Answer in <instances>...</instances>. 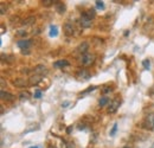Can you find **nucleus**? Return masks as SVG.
I'll return each instance as SVG.
<instances>
[{
	"label": "nucleus",
	"mask_w": 154,
	"mask_h": 148,
	"mask_svg": "<svg viewBox=\"0 0 154 148\" xmlns=\"http://www.w3.org/2000/svg\"><path fill=\"white\" fill-rule=\"evenodd\" d=\"M95 55L94 54H85V55L81 56V58H79V63L83 65V66H90L91 64H94V62H95Z\"/></svg>",
	"instance_id": "nucleus-1"
},
{
	"label": "nucleus",
	"mask_w": 154,
	"mask_h": 148,
	"mask_svg": "<svg viewBox=\"0 0 154 148\" xmlns=\"http://www.w3.org/2000/svg\"><path fill=\"white\" fill-rule=\"evenodd\" d=\"M78 23H79V25L83 27V29H88V27H90L91 26V24H93V21H91V19L88 18L84 13L79 17V19H78Z\"/></svg>",
	"instance_id": "nucleus-2"
},
{
	"label": "nucleus",
	"mask_w": 154,
	"mask_h": 148,
	"mask_svg": "<svg viewBox=\"0 0 154 148\" xmlns=\"http://www.w3.org/2000/svg\"><path fill=\"white\" fill-rule=\"evenodd\" d=\"M63 30H64V33H65L66 36H72V35H75V26H74V24H72L71 21H66V23L64 24V26H63Z\"/></svg>",
	"instance_id": "nucleus-3"
},
{
	"label": "nucleus",
	"mask_w": 154,
	"mask_h": 148,
	"mask_svg": "<svg viewBox=\"0 0 154 148\" xmlns=\"http://www.w3.org/2000/svg\"><path fill=\"white\" fill-rule=\"evenodd\" d=\"M91 77V75H90V72L87 70V69H81V70H78L76 74V78H78L79 81H88L89 78Z\"/></svg>",
	"instance_id": "nucleus-4"
},
{
	"label": "nucleus",
	"mask_w": 154,
	"mask_h": 148,
	"mask_svg": "<svg viewBox=\"0 0 154 148\" xmlns=\"http://www.w3.org/2000/svg\"><path fill=\"white\" fill-rule=\"evenodd\" d=\"M120 104H121V101H120L119 98L113 100V101L110 102L109 107H108V114H114V113H116L117 109H119V107H120Z\"/></svg>",
	"instance_id": "nucleus-5"
},
{
	"label": "nucleus",
	"mask_w": 154,
	"mask_h": 148,
	"mask_svg": "<svg viewBox=\"0 0 154 148\" xmlns=\"http://www.w3.org/2000/svg\"><path fill=\"white\" fill-rule=\"evenodd\" d=\"M88 50H89V44H88V42H82V43L76 48V52L77 54H81V56L88 54Z\"/></svg>",
	"instance_id": "nucleus-6"
},
{
	"label": "nucleus",
	"mask_w": 154,
	"mask_h": 148,
	"mask_svg": "<svg viewBox=\"0 0 154 148\" xmlns=\"http://www.w3.org/2000/svg\"><path fill=\"white\" fill-rule=\"evenodd\" d=\"M12 84H13L14 87H17V88H24V87H27L30 83H29V81L25 79V78H16V79L12 81Z\"/></svg>",
	"instance_id": "nucleus-7"
},
{
	"label": "nucleus",
	"mask_w": 154,
	"mask_h": 148,
	"mask_svg": "<svg viewBox=\"0 0 154 148\" xmlns=\"http://www.w3.org/2000/svg\"><path fill=\"white\" fill-rule=\"evenodd\" d=\"M17 46L20 48L21 50H27L31 46V40L30 39H21L17 42Z\"/></svg>",
	"instance_id": "nucleus-8"
},
{
	"label": "nucleus",
	"mask_w": 154,
	"mask_h": 148,
	"mask_svg": "<svg viewBox=\"0 0 154 148\" xmlns=\"http://www.w3.org/2000/svg\"><path fill=\"white\" fill-rule=\"evenodd\" d=\"M33 72H35V75L44 76V75L48 74V69H46V66H45V65H42V64H39V65H37V66L33 69Z\"/></svg>",
	"instance_id": "nucleus-9"
},
{
	"label": "nucleus",
	"mask_w": 154,
	"mask_h": 148,
	"mask_svg": "<svg viewBox=\"0 0 154 148\" xmlns=\"http://www.w3.org/2000/svg\"><path fill=\"white\" fill-rule=\"evenodd\" d=\"M0 96H1V100H2V101H6V102H11V101L14 100V95L7 93V91H5V90H1Z\"/></svg>",
	"instance_id": "nucleus-10"
},
{
	"label": "nucleus",
	"mask_w": 154,
	"mask_h": 148,
	"mask_svg": "<svg viewBox=\"0 0 154 148\" xmlns=\"http://www.w3.org/2000/svg\"><path fill=\"white\" fill-rule=\"evenodd\" d=\"M145 127L149 128V129H153L154 128V113L147 116V119L145 121Z\"/></svg>",
	"instance_id": "nucleus-11"
},
{
	"label": "nucleus",
	"mask_w": 154,
	"mask_h": 148,
	"mask_svg": "<svg viewBox=\"0 0 154 148\" xmlns=\"http://www.w3.org/2000/svg\"><path fill=\"white\" fill-rule=\"evenodd\" d=\"M65 66H69V62L66 59H60V60H57L54 63V68H56V69H63Z\"/></svg>",
	"instance_id": "nucleus-12"
},
{
	"label": "nucleus",
	"mask_w": 154,
	"mask_h": 148,
	"mask_svg": "<svg viewBox=\"0 0 154 148\" xmlns=\"http://www.w3.org/2000/svg\"><path fill=\"white\" fill-rule=\"evenodd\" d=\"M42 77L43 76H39V75H32L30 78H29V83L31 85H37L39 82L42 81Z\"/></svg>",
	"instance_id": "nucleus-13"
},
{
	"label": "nucleus",
	"mask_w": 154,
	"mask_h": 148,
	"mask_svg": "<svg viewBox=\"0 0 154 148\" xmlns=\"http://www.w3.org/2000/svg\"><path fill=\"white\" fill-rule=\"evenodd\" d=\"M65 5L62 2V1H57L56 2V11H57L59 14H62V13H64L65 12Z\"/></svg>",
	"instance_id": "nucleus-14"
},
{
	"label": "nucleus",
	"mask_w": 154,
	"mask_h": 148,
	"mask_svg": "<svg viewBox=\"0 0 154 148\" xmlns=\"http://www.w3.org/2000/svg\"><path fill=\"white\" fill-rule=\"evenodd\" d=\"M88 18H90L91 20L96 17V12H95V10L94 8H89V10H87L85 12H83Z\"/></svg>",
	"instance_id": "nucleus-15"
},
{
	"label": "nucleus",
	"mask_w": 154,
	"mask_h": 148,
	"mask_svg": "<svg viewBox=\"0 0 154 148\" xmlns=\"http://www.w3.org/2000/svg\"><path fill=\"white\" fill-rule=\"evenodd\" d=\"M108 103H109V98H108L107 96H102V97L98 100V106H100V107H106Z\"/></svg>",
	"instance_id": "nucleus-16"
},
{
	"label": "nucleus",
	"mask_w": 154,
	"mask_h": 148,
	"mask_svg": "<svg viewBox=\"0 0 154 148\" xmlns=\"http://www.w3.org/2000/svg\"><path fill=\"white\" fill-rule=\"evenodd\" d=\"M57 35H58L57 26L51 25V26H50V37H57Z\"/></svg>",
	"instance_id": "nucleus-17"
},
{
	"label": "nucleus",
	"mask_w": 154,
	"mask_h": 148,
	"mask_svg": "<svg viewBox=\"0 0 154 148\" xmlns=\"http://www.w3.org/2000/svg\"><path fill=\"white\" fill-rule=\"evenodd\" d=\"M30 96H31V94L29 93V91H21V93L19 94L20 100H29Z\"/></svg>",
	"instance_id": "nucleus-18"
},
{
	"label": "nucleus",
	"mask_w": 154,
	"mask_h": 148,
	"mask_svg": "<svg viewBox=\"0 0 154 148\" xmlns=\"http://www.w3.org/2000/svg\"><path fill=\"white\" fill-rule=\"evenodd\" d=\"M35 21H36V18H35V17H30V18L25 19V20L23 21V24H24V25H32Z\"/></svg>",
	"instance_id": "nucleus-19"
},
{
	"label": "nucleus",
	"mask_w": 154,
	"mask_h": 148,
	"mask_svg": "<svg viewBox=\"0 0 154 148\" xmlns=\"http://www.w3.org/2000/svg\"><path fill=\"white\" fill-rule=\"evenodd\" d=\"M42 2H43L44 6H50V5H52L54 2H57V1H54V0H43Z\"/></svg>",
	"instance_id": "nucleus-20"
},
{
	"label": "nucleus",
	"mask_w": 154,
	"mask_h": 148,
	"mask_svg": "<svg viewBox=\"0 0 154 148\" xmlns=\"http://www.w3.org/2000/svg\"><path fill=\"white\" fill-rule=\"evenodd\" d=\"M142 65H143V68H145V69H147V70H148V69H149V66H151V63H149V60H148V59H145V60L142 62Z\"/></svg>",
	"instance_id": "nucleus-21"
},
{
	"label": "nucleus",
	"mask_w": 154,
	"mask_h": 148,
	"mask_svg": "<svg viewBox=\"0 0 154 148\" xmlns=\"http://www.w3.org/2000/svg\"><path fill=\"white\" fill-rule=\"evenodd\" d=\"M95 4H96L97 8H101V10H103V8H104V4H103V1L97 0V1H95Z\"/></svg>",
	"instance_id": "nucleus-22"
},
{
	"label": "nucleus",
	"mask_w": 154,
	"mask_h": 148,
	"mask_svg": "<svg viewBox=\"0 0 154 148\" xmlns=\"http://www.w3.org/2000/svg\"><path fill=\"white\" fill-rule=\"evenodd\" d=\"M116 129H117V125H114V126H113V129L110 130V135H112V136H114V135H115V133H116Z\"/></svg>",
	"instance_id": "nucleus-23"
},
{
	"label": "nucleus",
	"mask_w": 154,
	"mask_h": 148,
	"mask_svg": "<svg viewBox=\"0 0 154 148\" xmlns=\"http://www.w3.org/2000/svg\"><path fill=\"white\" fill-rule=\"evenodd\" d=\"M95 89H96V87H95V85H91V87H89V89L84 90L83 94H87V93H89V91H93V90H95Z\"/></svg>",
	"instance_id": "nucleus-24"
},
{
	"label": "nucleus",
	"mask_w": 154,
	"mask_h": 148,
	"mask_svg": "<svg viewBox=\"0 0 154 148\" xmlns=\"http://www.w3.org/2000/svg\"><path fill=\"white\" fill-rule=\"evenodd\" d=\"M112 90H113V89H112V88H109V87H104V88H103V89H102V91H103V93H104V94H107V93H110V91H112Z\"/></svg>",
	"instance_id": "nucleus-25"
},
{
	"label": "nucleus",
	"mask_w": 154,
	"mask_h": 148,
	"mask_svg": "<svg viewBox=\"0 0 154 148\" xmlns=\"http://www.w3.org/2000/svg\"><path fill=\"white\" fill-rule=\"evenodd\" d=\"M17 35H18V36H26V31H24V30H19V31L17 32Z\"/></svg>",
	"instance_id": "nucleus-26"
},
{
	"label": "nucleus",
	"mask_w": 154,
	"mask_h": 148,
	"mask_svg": "<svg viewBox=\"0 0 154 148\" xmlns=\"http://www.w3.org/2000/svg\"><path fill=\"white\" fill-rule=\"evenodd\" d=\"M40 96H42V93L39 90H37L36 94H35V98H40Z\"/></svg>",
	"instance_id": "nucleus-27"
},
{
	"label": "nucleus",
	"mask_w": 154,
	"mask_h": 148,
	"mask_svg": "<svg viewBox=\"0 0 154 148\" xmlns=\"http://www.w3.org/2000/svg\"><path fill=\"white\" fill-rule=\"evenodd\" d=\"M0 10H1V14H4L5 13V6H4V4L0 5Z\"/></svg>",
	"instance_id": "nucleus-28"
},
{
	"label": "nucleus",
	"mask_w": 154,
	"mask_h": 148,
	"mask_svg": "<svg viewBox=\"0 0 154 148\" xmlns=\"http://www.w3.org/2000/svg\"><path fill=\"white\" fill-rule=\"evenodd\" d=\"M78 129H85V126H84V125H79Z\"/></svg>",
	"instance_id": "nucleus-29"
},
{
	"label": "nucleus",
	"mask_w": 154,
	"mask_h": 148,
	"mask_svg": "<svg viewBox=\"0 0 154 148\" xmlns=\"http://www.w3.org/2000/svg\"><path fill=\"white\" fill-rule=\"evenodd\" d=\"M66 106H69V102H64V103L62 104V107H64V108H65Z\"/></svg>",
	"instance_id": "nucleus-30"
},
{
	"label": "nucleus",
	"mask_w": 154,
	"mask_h": 148,
	"mask_svg": "<svg viewBox=\"0 0 154 148\" xmlns=\"http://www.w3.org/2000/svg\"><path fill=\"white\" fill-rule=\"evenodd\" d=\"M4 85H5V81H4V78H1V87L4 88Z\"/></svg>",
	"instance_id": "nucleus-31"
},
{
	"label": "nucleus",
	"mask_w": 154,
	"mask_h": 148,
	"mask_svg": "<svg viewBox=\"0 0 154 148\" xmlns=\"http://www.w3.org/2000/svg\"><path fill=\"white\" fill-rule=\"evenodd\" d=\"M123 148H133V147H131L129 145H127V146H125V147H123Z\"/></svg>",
	"instance_id": "nucleus-32"
},
{
	"label": "nucleus",
	"mask_w": 154,
	"mask_h": 148,
	"mask_svg": "<svg viewBox=\"0 0 154 148\" xmlns=\"http://www.w3.org/2000/svg\"><path fill=\"white\" fill-rule=\"evenodd\" d=\"M30 148H38V147H30Z\"/></svg>",
	"instance_id": "nucleus-33"
}]
</instances>
